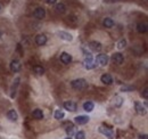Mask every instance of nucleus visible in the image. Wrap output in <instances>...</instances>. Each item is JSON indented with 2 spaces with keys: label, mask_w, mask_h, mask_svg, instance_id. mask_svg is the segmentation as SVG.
<instances>
[{
  "label": "nucleus",
  "mask_w": 148,
  "mask_h": 139,
  "mask_svg": "<svg viewBox=\"0 0 148 139\" xmlns=\"http://www.w3.org/2000/svg\"><path fill=\"white\" fill-rule=\"evenodd\" d=\"M65 139H72V137H67V138H65Z\"/></svg>",
  "instance_id": "32"
},
{
  "label": "nucleus",
  "mask_w": 148,
  "mask_h": 139,
  "mask_svg": "<svg viewBox=\"0 0 148 139\" xmlns=\"http://www.w3.org/2000/svg\"><path fill=\"white\" fill-rule=\"evenodd\" d=\"M114 21L112 20V18H109V17H106L104 21H103V25L105 26V28H107V29H112L113 26H114Z\"/></svg>",
  "instance_id": "19"
},
{
  "label": "nucleus",
  "mask_w": 148,
  "mask_h": 139,
  "mask_svg": "<svg viewBox=\"0 0 148 139\" xmlns=\"http://www.w3.org/2000/svg\"><path fill=\"white\" fill-rule=\"evenodd\" d=\"M93 107H95V105H93L92 102H86V103L83 104V109H84L86 112H88V113L93 111Z\"/></svg>",
  "instance_id": "21"
},
{
  "label": "nucleus",
  "mask_w": 148,
  "mask_h": 139,
  "mask_svg": "<svg viewBox=\"0 0 148 139\" xmlns=\"http://www.w3.org/2000/svg\"><path fill=\"white\" fill-rule=\"evenodd\" d=\"M98 131L104 135L105 137H107V139H114L115 135H114V131L111 129V128H105V127H99Z\"/></svg>",
  "instance_id": "2"
},
{
  "label": "nucleus",
  "mask_w": 148,
  "mask_h": 139,
  "mask_svg": "<svg viewBox=\"0 0 148 139\" xmlns=\"http://www.w3.org/2000/svg\"><path fill=\"white\" fill-rule=\"evenodd\" d=\"M125 46H126V41H125L124 39L120 40V41L118 42V49H123V48H125Z\"/></svg>",
  "instance_id": "26"
},
{
  "label": "nucleus",
  "mask_w": 148,
  "mask_h": 139,
  "mask_svg": "<svg viewBox=\"0 0 148 139\" xmlns=\"http://www.w3.org/2000/svg\"><path fill=\"white\" fill-rule=\"evenodd\" d=\"M113 104L115 107H121L122 104H123V98L121 97V96H115L114 97V102H113Z\"/></svg>",
  "instance_id": "22"
},
{
  "label": "nucleus",
  "mask_w": 148,
  "mask_h": 139,
  "mask_svg": "<svg viewBox=\"0 0 148 139\" xmlns=\"http://www.w3.org/2000/svg\"><path fill=\"white\" fill-rule=\"evenodd\" d=\"M0 9H1V7H0Z\"/></svg>",
  "instance_id": "33"
},
{
  "label": "nucleus",
  "mask_w": 148,
  "mask_h": 139,
  "mask_svg": "<svg viewBox=\"0 0 148 139\" xmlns=\"http://www.w3.org/2000/svg\"><path fill=\"white\" fill-rule=\"evenodd\" d=\"M9 69H10L11 72L17 73V72H20L21 69H22V64H21V62H20V61H17V59H13V61L10 62Z\"/></svg>",
  "instance_id": "3"
},
{
  "label": "nucleus",
  "mask_w": 148,
  "mask_h": 139,
  "mask_svg": "<svg viewBox=\"0 0 148 139\" xmlns=\"http://www.w3.org/2000/svg\"><path fill=\"white\" fill-rule=\"evenodd\" d=\"M89 116L87 115H79V116H76L75 119H74V122H75V124H78V126H84V124H87L89 122Z\"/></svg>",
  "instance_id": "5"
},
{
  "label": "nucleus",
  "mask_w": 148,
  "mask_h": 139,
  "mask_svg": "<svg viewBox=\"0 0 148 139\" xmlns=\"http://www.w3.org/2000/svg\"><path fill=\"white\" fill-rule=\"evenodd\" d=\"M32 116L35 119V120H42L43 119V112L39 108H35L33 112H32Z\"/></svg>",
  "instance_id": "18"
},
{
  "label": "nucleus",
  "mask_w": 148,
  "mask_h": 139,
  "mask_svg": "<svg viewBox=\"0 0 148 139\" xmlns=\"http://www.w3.org/2000/svg\"><path fill=\"white\" fill-rule=\"evenodd\" d=\"M112 61H113L116 65H121V64H123V62H124V57H123V55H122L121 53H115V54H113V56H112Z\"/></svg>",
  "instance_id": "9"
},
{
  "label": "nucleus",
  "mask_w": 148,
  "mask_h": 139,
  "mask_svg": "<svg viewBox=\"0 0 148 139\" xmlns=\"http://www.w3.org/2000/svg\"><path fill=\"white\" fill-rule=\"evenodd\" d=\"M55 9H56V11H57L58 14H64V13H65V10H66V7H65V5H64V3H57Z\"/></svg>",
  "instance_id": "23"
},
{
  "label": "nucleus",
  "mask_w": 148,
  "mask_h": 139,
  "mask_svg": "<svg viewBox=\"0 0 148 139\" xmlns=\"http://www.w3.org/2000/svg\"><path fill=\"white\" fill-rule=\"evenodd\" d=\"M33 72H34L35 74H38V75H42V74L45 73V69H43L42 66H39V65H35V66L33 67Z\"/></svg>",
  "instance_id": "25"
},
{
  "label": "nucleus",
  "mask_w": 148,
  "mask_h": 139,
  "mask_svg": "<svg viewBox=\"0 0 148 139\" xmlns=\"http://www.w3.org/2000/svg\"><path fill=\"white\" fill-rule=\"evenodd\" d=\"M63 106H64V108L67 109L68 112H75V111L78 109L76 104H75L74 102H70V101H68V102H64Z\"/></svg>",
  "instance_id": "12"
},
{
  "label": "nucleus",
  "mask_w": 148,
  "mask_h": 139,
  "mask_svg": "<svg viewBox=\"0 0 148 139\" xmlns=\"http://www.w3.org/2000/svg\"><path fill=\"white\" fill-rule=\"evenodd\" d=\"M141 96H143L145 99H147V98H148V89H147V87H145L144 91L141 92Z\"/></svg>",
  "instance_id": "28"
},
{
  "label": "nucleus",
  "mask_w": 148,
  "mask_h": 139,
  "mask_svg": "<svg viewBox=\"0 0 148 139\" xmlns=\"http://www.w3.org/2000/svg\"><path fill=\"white\" fill-rule=\"evenodd\" d=\"M71 86L73 89H76V90H83L86 88H88V82L84 80V79H76V80H73L71 82Z\"/></svg>",
  "instance_id": "1"
},
{
  "label": "nucleus",
  "mask_w": 148,
  "mask_h": 139,
  "mask_svg": "<svg viewBox=\"0 0 148 139\" xmlns=\"http://www.w3.org/2000/svg\"><path fill=\"white\" fill-rule=\"evenodd\" d=\"M64 116H65V114H64V112H63V111H60V109H56V111H55L54 117H55L56 120H63V119H64Z\"/></svg>",
  "instance_id": "24"
},
{
  "label": "nucleus",
  "mask_w": 148,
  "mask_h": 139,
  "mask_svg": "<svg viewBox=\"0 0 148 139\" xmlns=\"http://www.w3.org/2000/svg\"><path fill=\"white\" fill-rule=\"evenodd\" d=\"M133 87H122V91H131L133 90Z\"/></svg>",
  "instance_id": "29"
},
{
  "label": "nucleus",
  "mask_w": 148,
  "mask_h": 139,
  "mask_svg": "<svg viewBox=\"0 0 148 139\" xmlns=\"http://www.w3.org/2000/svg\"><path fill=\"white\" fill-rule=\"evenodd\" d=\"M137 31L139 33H146L147 32V24L146 23H138L137 25Z\"/></svg>",
  "instance_id": "20"
},
{
  "label": "nucleus",
  "mask_w": 148,
  "mask_h": 139,
  "mask_svg": "<svg viewBox=\"0 0 148 139\" xmlns=\"http://www.w3.org/2000/svg\"><path fill=\"white\" fill-rule=\"evenodd\" d=\"M7 119H8L9 121H11V122H16L17 119H18L17 112H16L15 109H9V111L7 112Z\"/></svg>",
  "instance_id": "13"
},
{
  "label": "nucleus",
  "mask_w": 148,
  "mask_h": 139,
  "mask_svg": "<svg viewBox=\"0 0 148 139\" xmlns=\"http://www.w3.org/2000/svg\"><path fill=\"white\" fill-rule=\"evenodd\" d=\"M33 15H34L35 18L42 20V18H45V16H46V10H45V8H42V7H38V8L34 10Z\"/></svg>",
  "instance_id": "8"
},
{
  "label": "nucleus",
  "mask_w": 148,
  "mask_h": 139,
  "mask_svg": "<svg viewBox=\"0 0 148 139\" xmlns=\"http://www.w3.org/2000/svg\"><path fill=\"white\" fill-rule=\"evenodd\" d=\"M35 43L38 46H45L47 43V36L45 34H38L35 36Z\"/></svg>",
  "instance_id": "15"
},
{
  "label": "nucleus",
  "mask_w": 148,
  "mask_h": 139,
  "mask_svg": "<svg viewBox=\"0 0 148 139\" xmlns=\"http://www.w3.org/2000/svg\"><path fill=\"white\" fill-rule=\"evenodd\" d=\"M60 62L63 63V64H65V65H67V64H70L71 62H72V56L68 54V53H61L60 54Z\"/></svg>",
  "instance_id": "10"
},
{
  "label": "nucleus",
  "mask_w": 148,
  "mask_h": 139,
  "mask_svg": "<svg viewBox=\"0 0 148 139\" xmlns=\"http://www.w3.org/2000/svg\"><path fill=\"white\" fill-rule=\"evenodd\" d=\"M96 62L101 66H106L107 63H108V56L105 55V54H100L96 57Z\"/></svg>",
  "instance_id": "6"
},
{
  "label": "nucleus",
  "mask_w": 148,
  "mask_h": 139,
  "mask_svg": "<svg viewBox=\"0 0 148 139\" xmlns=\"http://www.w3.org/2000/svg\"><path fill=\"white\" fill-rule=\"evenodd\" d=\"M138 139H148V136L147 135H139Z\"/></svg>",
  "instance_id": "31"
},
{
  "label": "nucleus",
  "mask_w": 148,
  "mask_h": 139,
  "mask_svg": "<svg viewBox=\"0 0 148 139\" xmlns=\"http://www.w3.org/2000/svg\"><path fill=\"white\" fill-rule=\"evenodd\" d=\"M20 81H21L20 78H16V79L14 80V83H13V86H11V88H10V97H11V98H14L15 95H16V90H17V87H18V84H20Z\"/></svg>",
  "instance_id": "14"
},
{
  "label": "nucleus",
  "mask_w": 148,
  "mask_h": 139,
  "mask_svg": "<svg viewBox=\"0 0 148 139\" xmlns=\"http://www.w3.org/2000/svg\"><path fill=\"white\" fill-rule=\"evenodd\" d=\"M83 66H84V69H87V70H91L96 66V64H95L93 61H92L91 54H87V57H86V59H84V62H83Z\"/></svg>",
  "instance_id": "4"
},
{
  "label": "nucleus",
  "mask_w": 148,
  "mask_h": 139,
  "mask_svg": "<svg viewBox=\"0 0 148 139\" xmlns=\"http://www.w3.org/2000/svg\"><path fill=\"white\" fill-rule=\"evenodd\" d=\"M100 81H101L104 84L109 86V84H112V83H113V78H112V75H111V74L105 73V74H103V75L100 76Z\"/></svg>",
  "instance_id": "11"
},
{
  "label": "nucleus",
  "mask_w": 148,
  "mask_h": 139,
  "mask_svg": "<svg viewBox=\"0 0 148 139\" xmlns=\"http://www.w3.org/2000/svg\"><path fill=\"white\" fill-rule=\"evenodd\" d=\"M88 47L91 51H95V53H99L101 50V43L98 41H90Z\"/></svg>",
  "instance_id": "7"
},
{
  "label": "nucleus",
  "mask_w": 148,
  "mask_h": 139,
  "mask_svg": "<svg viewBox=\"0 0 148 139\" xmlns=\"http://www.w3.org/2000/svg\"><path fill=\"white\" fill-rule=\"evenodd\" d=\"M58 36L61 40H65V41H72L73 40V35L68 32H65V31H59Z\"/></svg>",
  "instance_id": "16"
},
{
  "label": "nucleus",
  "mask_w": 148,
  "mask_h": 139,
  "mask_svg": "<svg viewBox=\"0 0 148 139\" xmlns=\"http://www.w3.org/2000/svg\"><path fill=\"white\" fill-rule=\"evenodd\" d=\"M48 5H55L56 2H57V0H45Z\"/></svg>",
  "instance_id": "30"
},
{
  "label": "nucleus",
  "mask_w": 148,
  "mask_h": 139,
  "mask_svg": "<svg viewBox=\"0 0 148 139\" xmlns=\"http://www.w3.org/2000/svg\"><path fill=\"white\" fill-rule=\"evenodd\" d=\"M75 138L76 139H84L86 138V135H84V132H83V131H78V132L75 134Z\"/></svg>",
  "instance_id": "27"
},
{
  "label": "nucleus",
  "mask_w": 148,
  "mask_h": 139,
  "mask_svg": "<svg viewBox=\"0 0 148 139\" xmlns=\"http://www.w3.org/2000/svg\"><path fill=\"white\" fill-rule=\"evenodd\" d=\"M134 107H136V112H137L139 115H144V114L146 113V108L143 106L141 103L136 102V103H134Z\"/></svg>",
  "instance_id": "17"
}]
</instances>
